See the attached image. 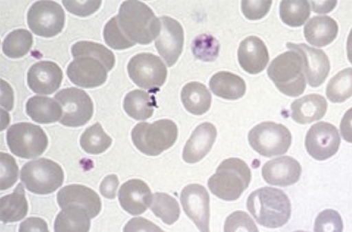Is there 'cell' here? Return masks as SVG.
Masks as SVG:
<instances>
[{"label": "cell", "instance_id": "cell-1", "mask_svg": "<svg viewBox=\"0 0 352 232\" xmlns=\"http://www.w3.org/2000/svg\"><path fill=\"white\" fill-rule=\"evenodd\" d=\"M247 209L256 222L267 228L285 224L291 216V203L281 189L264 187L254 191L248 198Z\"/></svg>", "mask_w": 352, "mask_h": 232}, {"label": "cell", "instance_id": "cell-2", "mask_svg": "<svg viewBox=\"0 0 352 232\" xmlns=\"http://www.w3.org/2000/svg\"><path fill=\"white\" fill-rule=\"evenodd\" d=\"M117 16L120 27L133 42L142 45L151 43L158 36L161 23L153 10L140 1H125Z\"/></svg>", "mask_w": 352, "mask_h": 232}, {"label": "cell", "instance_id": "cell-3", "mask_svg": "<svg viewBox=\"0 0 352 232\" xmlns=\"http://www.w3.org/2000/svg\"><path fill=\"white\" fill-rule=\"evenodd\" d=\"M251 170L243 160L229 158L223 161L208 181L210 192L223 200L238 199L248 187Z\"/></svg>", "mask_w": 352, "mask_h": 232}, {"label": "cell", "instance_id": "cell-4", "mask_svg": "<svg viewBox=\"0 0 352 232\" xmlns=\"http://www.w3.org/2000/svg\"><path fill=\"white\" fill-rule=\"evenodd\" d=\"M305 73L302 58L292 50L278 55L267 69V75L278 89L290 97H297L304 92Z\"/></svg>", "mask_w": 352, "mask_h": 232}, {"label": "cell", "instance_id": "cell-5", "mask_svg": "<svg viewBox=\"0 0 352 232\" xmlns=\"http://www.w3.org/2000/svg\"><path fill=\"white\" fill-rule=\"evenodd\" d=\"M177 138V127L170 119H164L153 124L141 122L131 132L134 146L143 154L157 156L173 146Z\"/></svg>", "mask_w": 352, "mask_h": 232}, {"label": "cell", "instance_id": "cell-6", "mask_svg": "<svg viewBox=\"0 0 352 232\" xmlns=\"http://www.w3.org/2000/svg\"><path fill=\"white\" fill-rule=\"evenodd\" d=\"M20 179L30 192L49 194L62 185L64 173L57 163L41 158L26 163L21 170Z\"/></svg>", "mask_w": 352, "mask_h": 232}, {"label": "cell", "instance_id": "cell-7", "mask_svg": "<svg viewBox=\"0 0 352 232\" xmlns=\"http://www.w3.org/2000/svg\"><path fill=\"white\" fill-rule=\"evenodd\" d=\"M248 141L259 154L272 157L287 152L292 143V135L283 124L264 121L250 130Z\"/></svg>", "mask_w": 352, "mask_h": 232}, {"label": "cell", "instance_id": "cell-8", "mask_svg": "<svg viewBox=\"0 0 352 232\" xmlns=\"http://www.w3.org/2000/svg\"><path fill=\"white\" fill-rule=\"evenodd\" d=\"M6 139L12 153L23 159L41 155L48 145L47 136L43 130L28 122L12 125L7 131Z\"/></svg>", "mask_w": 352, "mask_h": 232}, {"label": "cell", "instance_id": "cell-9", "mask_svg": "<svg viewBox=\"0 0 352 232\" xmlns=\"http://www.w3.org/2000/svg\"><path fill=\"white\" fill-rule=\"evenodd\" d=\"M62 108L59 122L69 127L85 125L91 118L94 106L91 99L83 90L69 87L60 90L54 95Z\"/></svg>", "mask_w": 352, "mask_h": 232}, {"label": "cell", "instance_id": "cell-10", "mask_svg": "<svg viewBox=\"0 0 352 232\" xmlns=\"http://www.w3.org/2000/svg\"><path fill=\"white\" fill-rule=\"evenodd\" d=\"M129 76L138 86L157 89L167 77V69L162 60L151 53H141L132 57L127 65Z\"/></svg>", "mask_w": 352, "mask_h": 232}, {"label": "cell", "instance_id": "cell-11", "mask_svg": "<svg viewBox=\"0 0 352 232\" xmlns=\"http://www.w3.org/2000/svg\"><path fill=\"white\" fill-rule=\"evenodd\" d=\"M27 21L30 29L36 35L52 37L62 31L65 24V12L57 2L38 1L29 9Z\"/></svg>", "mask_w": 352, "mask_h": 232}, {"label": "cell", "instance_id": "cell-12", "mask_svg": "<svg viewBox=\"0 0 352 232\" xmlns=\"http://www.w3.org/2000/svg\"><path fill=\"white\" fill-rule=\"evenodd\" d=\"M340 137L333 124L320 121L311 126L307 132L305 145L308 154L316 160L323 161L338 150Z\"/></svg>", "mask_w": 352, "mask_h": 232}, {"label": "cell", "instance_id": "cell-13", "mask_svg": "<svg viewBox=\"0 0 352 232\" xmlns=\"http://www.w3.org/2000/svg\"><path fill=\"white\" fill-rule=\"evenodd\" d=\"M180 201L186 214L201 232H210V196L206 189L197 183L183 188Z\"/></svg>", "mask_w": 352, "mask_h": 232}, {"label": "cell", "instance_id": "cell-14", "mask_svg": "<svg viewBox=\"0 0 352 232\" xmlns=\"http://www.w3.org/2000/svg\"><path fill=\"white\" fill-rule=\"evenodd\" d=\"M160 32L155 39V47L168 67L179 58L184 45V31L181 24L169 16L160 17Z\"/></svg>", "mask_w": 352, "mask_h": 232}, {"label": "cell", "instance_id": "cell-15", "mask_svg": "<svg viewBox=\"0 0 352 232\" xmlns=\"http://www.w3.org/2000/svg\"><path fill=\"white\" fill-rule=\"evenodd\" d=\"M286 45L302 58L308 84L312 87L321 85L330 71V62L327 54L322 49L309 47L305 43H287Z\"/></svg>", "mask_w": 352, "mask_h": 232}, {"label": "cell", "instance_id": "cell-16", "mask_svg": "<svg viewBox=\"0 0 352 232\" xmlns=\"http://www.w3.org/2000/svg\"><path fill=\"white\" fill-rule=\"evenodd\" d=\"M107 69L98 60L81 56L69 63L67 75L74 84L84 88H94L102 85L107 80Z\"/></svg>", "mask_w": 352, "mask_h": 232}, {"label": "cell", "instance_id": "cell-17", "mask_svg": "<svg viewBox=\"0 0 352 232\" xmlns=\"http://www.w3.org/2000/svg\"><path fill=\"white\" fill-rule=\"evenodd\" d=\"M302 167L295 159L283 156L267 161L261 169L265 181L272 185L287 187L300 178Z\"/></svg>", "mask_w": 352, "mask_h": 232}, {"label": "cell", "instance_id": "cell-18", "mask_svg": "<svg viewBox=\"0 0 352 232\" xmlns=\"http://www.w3.org/2000/svg\"><path fill=\"white\" fill-rule=\"evenodd\" d=\"M63 72L52 61H40L31 66L27 81L31 90L38 94L49 95L56 91L61 83Z\"/></svg>", "mask_w": 352, "mask_h": 232}, {"label": "cell", "instance_id": "cell-19", "mask_svg": "<svg viewBox=\"0 0 352 232\" xmlns=\"http://www.w3.org/2000/svg\"><path fill=\"white\" fill-rule=\"evenodd\" d=\"M57 202L61 209L70 205L83 208L90 218L97 216L101 210V200L96 192L79 184L63 187L57 194Z\"/></svg>", "mask_w": 352, "mask_h": 232}, {"label": "cell", "instance_id": "cell-20", "mask_svg": "<svg viewBox=\"0 0 352 232\" xmlns=\"http://www.w3.org/2000/svg\"><path fill=\"white\" fill-rule=\"evenodd\" d=\"M118 200L121 207L126 212L131 215H140L151 206L153 195L145 182L134 178L121 185Z\"/></svg>", "mask_w": 352, "mask_h": 232}, {"label": "cell", "instance_id": "cell-21", "mask_svg": "<svg viewBox=\"0 0 352 232\" xmlns=\"http://www.w3.org/2000/svg\"><path fill=\"white\" fill-rule=\"evenodd\" d=\"M217 135V129L212 124L204 122L199 124L184 146V161L190 164L201 161L211 150Z\"/></svg>", "mask_w": 352, "mask_h": 232}, {"label": "cell", "instance_id": "cell-22", "mask_svg": "<svg viewBox=\"0 0 352 232\" xmlns=\"http://www.w3.org/2000/svg\"><path fill=\"white\" fill-rule=\"evenodd\" d=\"M238 60L246 72L258 73L265 68L269 61L268 51L261 38L254 36H248L239 45Z\"/></svg>", "mask_w": 352, "mask_h": 232}, {"label": "cell", "instance_id": "cell-23", "mask_svg": "<svg viewBox=\"0 0 352 232\" xmlns=\"http://www.w3.org/2000/svg\"><path fill=\"white\" fill-rule=\"evenodd\" d=\"M327 109L325 98L311 93L295 100L291 104L292 119L301 124H310L320 119Z\"/></svg>", "mask_w": 352, "mask_h": 232}, {"label": "cell", "instance_id": "cell-24", "mask_svg": "<svg viewBox=\"0 0 352 232\" xmlns=\"http://www.w3.org/2000/svg\"><path fill=\"white\" fill-rule=\"evenodd\" d=\"M338 32L336 21L329 16H313L304 27L307 41L319 47L330 44L336 38Z\"/></svg>", "mask_w": 352, "mask_h": 232}, {"label": "cell", "instance_id": "cell-25", "mask_svg": "<svg viewBox=\"0 0 352 232\" xmlns=\"http://www.w3.org/2000/svg\"><path fill=\"white\" fill-rule=\"evenodd\" d=\"M209 86L214 95L230 100L243 97L246 89L244 80L228 71H219L214 74L210 80Z\"/></svg>", "mask_w": 352, "mask_h": 232}, {"label": "cell", "instance_id": "cell-26", "mask_svg": "<svg viewBox=\"0 0 352 232\" xmlns=\"http://www.w3.org/2000/svg\"><path fill=\"white\" fill-rule=\"evenodd\" d=\"M26 113L34 121L39 124H51L61 118L60 105L51 97L33 96L26 103ZM60 120V119H59Z\"/></svg>", "mask_w": 352, "mask_h": 232}, {"label": "cell", "instance_id": "cell-27", "mask_svg": "<svg viewBox=\"0 0 352 232\" xmlns=\"http://www.w3.org/2000/svg\"><path fill=\"white\" fill-rule=\"evenodd\" d=\"M90 218L81 207L70 205L58 213L54 222V232H89Z\"/></svg>", "mask_w": 352, "mask_h": 232}, {"label": "cell", "instance_id": "cell-28", "mask_svg": "<svg viewBox=\"0 0 352 232\" xmlns=\"http://www.w3.org/2000/svg\"><path fill=\"white\" fill-rule=\"evenodd\" d=\"M182 102L189 113L201 115L210 108L212 97L206 86L198 82L187 83L181 92Z\"/></svg>", "mask_w": 352, "mask_h": 232}, {"label": "cell", "instance_id": "cell-29", "mask_svg": "<svg viewBox=\"0 0 352 232\" xmlns=\"http://www.w3.org/2000/svg\"><path fill=\"white\" fill-rule=\"evenodd\" d=\"M28 210V205L21 183L12 194L1 197L0 200V219L4 223L21 220L27 215Z\"/></svg>", "mask_w": 352, "mask_h": 232}, {"label": "cell", "instance_id": "cell-30", "mask_svg": "<svg viewBox=\"0 0 352 232\" xmlns=\"http://www.w3.org/2000/svg\"><path fill=\"white\" fill-rule=\"evenodd\" d=\"M155 106V98L143 90L136 89L126 94L124 109L129 116L136 120L150 118Z\"/></svg>", "mask_w": 352, "mask_h": 232}, {"label": "cell", "instance_id": "cell-31", "mask_svg": "<svg viewBox=\"0 0 352 232\" xmlns=\"http://www.w3.org/2000/svg\"><path fill=\"white\" fill-rule=\"evenodd\" d=\"M33 43L31 33L24 29L15 30L8 34L2 43L3 54L11 58H19L28 54Z\"/></svg>", "mask_w": 352, "mask_h": 232}, {"label": "cell", "instance_id": "cell-32", "mask_svg": "<svg viewBox=\"0 0 352 232\" xmlns=\"http://www.w3.org/2000/svg\"><path fill=\"white\" fill-rule=\"evenodd\" d=\"M327 98L333 103H341L352 96V68L339 71L328 82Z\"/></svg>", "mask_w": 352, "mask_h": 232}, {"label": "cell", "instance_id": "cell-33", "mask_svg": "<svg viewBox=\"0 0 352 232\" xmlns=\"http://www.w3.org/2000/svg\"><path fill=\"white\" fill-rule=\"evenodd\" d=\"M112 139L104 131L99 123L87 128L80 137V146L85 152L91 154L104 152L111 145Z\"/></svg>", "mask_w": 352, "mask_h": 232}, {"label": "cell", "instance_id": "cell-34", "mask_svg": "<svg viewBox=\"0 0 352 232\" xmlns=\"http://www.w3.org/2000/svg\"><path fill=\"white\" fill-rule=\"evenodd\" d=\"M150 209L155 216L168 225L175 222L180 216V208L177 201L166 193H155Z\"/></svg>", "mask_w": 352, "mask_h": 232}, {"label": "cell", "instance_id": "cell-35", "mask_svg": "<svg viewBox=\"0 0 352 232\" xmlns=\"http://www.w3.org/2000/svg\"><path fill=\"white\" fill-rule=\"evenodd\" d=\"M72 54L74 58L81 56H89L100 61L110 71L115 65L114 54L104 45L91 42L79 41L72 47Z\"/></svg>", "mask_w": 352, "mask_h": 232}, {"label": "cell", "instance_id": "cell-36", "mask_svg": "<svg viewBox=\"0 0 352 232\" xmlns=\"http://www.w3.org/2000/svg\"><path fill=\"white\" fill-rule=\"evenodd\" d=\"M310 11L307 1H282L280 4L281 20L292 27L302 25L308 19Z\"/></svg>", "mask_w": 352, "mask_h": 232}, {"label": "cell", "instance_id": "cell-37", "mask_svg": "<svg viewBox=\"0 0 352 232\" xmlns=\"http://www.w3.org/2000/svg\"><path fill=\"white\" fill-rule=\"evenodd\" d=\"M103 34L105 43L114 49H127L135 44L124 34L119 26L117 16L112 17L106 23Z\"/></svg>", "mask_w": 352, "mask_h": 232}, {"label": "cell", "instance_id": "cell-38", "mask_svg": "<svg viewBox=\"0 0 352 232\" xmlns=\"http://www.w3.org/2000/svg\"><path fill=\"white\" fill-rule=\"evenodd\" d=\"M219 44L212 36L203 34L195 38L192 50L195 56L203 61H212L218 56Z\"/></svg>", "mask_w": 352, "mask_h": 232}, {"label": "cell", "instance_id": "cell-39", "mask_svg": "<svg viewBox=\"0 0 352 232\" xmlns=\"http://www.w3.org/2000/svg\"><path fill=\"white\" fill-rule=\"evenodd\" d=\"M224 232H259L250 216L245 211H235L226 219Z\"/></svg>", "mask_w": 352, "mask_h": 232}, {"label": "cell", "instance_id": "cell-40", "mask_svg": "<svg viewBox=\"0 0 352 232\" xmlns=\"http://www.w3.org/2000/svg\"><path fill=\"white\" fill-rule=\"evenodd\" d=\"M314 232H342L343 222L340 213L327 209L321 211L314 222Z\"/></svg>", "mask_w": 352, "mask_h": 232}, {"label": "cell", "instance_id": "cell-41", "mask_svg": "<svg viewBox=\"0 0 352 232\" xmlns=\"http://www.w3.org/2000/svg\"><path fill=\"white\" fill-rule=\"evenodd\" d=\"M0 189H8L17 181L19 167L14 157L7 153H0Z\"/></svg>", "mask_w": 352, "mask_h": 232}, {"label": "cell", "instance_id": "cell-42", "mask_svg": "<svg viewBox=\"0 0 352 232\" xmlns=\"http://www.w3.org/2000/svg\"><path fill=\"white\" fill-rule=\"evenodd\" d=\"M272 3V1H242L241 10L248 19L257 20L267 14Z\"/></svg>", "mask_w": 352, "mask_h": 232}, {"label": "cell", "instance_id": "cell-43", "mask_svg": "<svg viewBox=\"0 0 352 232\" xmlns=\"http://www.w3.org/2000/svg\"><path fill=\"white\" fill-rule=\"evenodd\" d=\"M102 1H63L65 8L71 13L80 16H87L97 11Z\"/></svg>", "mask_w": 352, "mask_h": 232}, {"label": "cell", "instance_id": "cell-44", "mask_svg": "<svg viewBox=\"0 0 352 232\" xmlns=\"http://www.w3.org/2000/svg\"><path fill=\"white\" fill-rule=\"evenodd\" d=\"M123 232H165L151 221L142 218H133L127 222Z\"/></svg>", "mask_w": 352, "mask_h": 232}, {"label": "cell", "instance_id": "cell-45", "mask_svg": "<svg viewBox=\"0 0 352 232\" xmlns=\"http://www.w3.org/2000/svg\"><path fill=\"white\" fill-rule=\"evenodd\" d=\"M19 232H50L47 222L38 217H30L23 221Z\"/></svg>", "mask_w": 352, "mask_h": 232}, {"label": "cell", "instance_id": "cell-46", "mask_svg": "<svg viewBox=\"0 0 352 232\" xmlns=\"http://www.w3.org/2000/svg\"><path fill=\"white\" fill-rule=\"evenodd\" d=\"M118 185L119 181L116 175H108L102 181L100 185V192L105 198L113 199L116 197Z\"/></svg>", "mask_w": 352, "mask_h": 232}, {"label": "cell", "instance_id": "cell-47", "mask_svg": "<svg viewBox=\"0 0 352 232\" xmlns=\"http://www.w3.org/2000/svg\"><path fill=\"white\" fill-rule=\"evenodd\" d=\"M340 129L343 139L349 143H352V108L344 113Z\"/></svg>", "mask_w": 352, "mask_h": 232}, {"label": "cell", "instance_id": "cell-48", "mask_svg": "<svg viewBox=\"0 0 352 232\" xmlns=\"http://www.w3.org/2000/svg\"><path fill=\"white\" fill-rule=\"evenodd\" d=\"M1 90L5 92V95H1V105L4 107L6 109L10 111L13 107V92L12 88L10 85L3 81L2 79L1 80Z\"/></svg>", "mask_w": 352, "mask_h": 232}, {"label": "cell", "instance_id": "cell-49", "mask_svg": "<svg viewBox=\"0 0 352 232\" xmlns=\"http://www.w3.org/2000/svg\"><path fill=\"white\" fill-rule=\"evenodd\" d=\"M312 10L316 13L323 14L331 11L337 4L336 1H311Z\"/></svg>", "mask_w": 352, "mask_h": 232}, {"label": "cell", "instance_id": "cell-50", "mask_svg": "<svg viewBox=\"0 0 352 232\" xmlns=\"http://www.w3.org/2000/svg\"><path fill=\"white\" fill-rule=\"evenodd\" d=\"M346 53L349 61L352 64V28L350 30L346 42Z\"/></svg>", "mask_w": 352, "mask_h": 232}, {"label": "cell", "instance_id": "cell-51", "mask_svg": "<svg viewBox=\"0 0 352 232\" xmlns=\"http://www.w3.org/2000/svg\"><path fill=\"white\" fill-rule=\"evenodd\" d=\"M294 232H307V231H294Z\"/></svg>", "mask_w": 352, "mask_h": 232}]
</instances>
